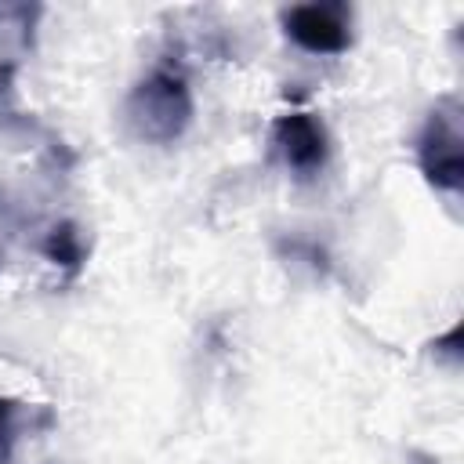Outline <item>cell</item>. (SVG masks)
Masks as SVG:
<instances>
[{"mask_svg": "<svg viewBox=\"0 0 464 464\" xmlns=\"http://www.w3.org/2000/svg\"><path fill=\"white\" fill-rule=\"evenodd\" d=\"M286 25L308 51H341L348 44V29L334 7H297L286 14Z\"/></svg>", "mask_w": 464, "mask_h": 464, "instance_id": "obj_1", "label": "cell"}, {"mask_svg": "<svg viewBox=\"0 0 464 464\" xmlns=\"http://www.w3.org/2000/svg\"><path fill=\"white\" fill-rule=\"evenodd\" d=\"M279 134H283V145H286L290 163L312 167L315 160H323V134H319V127H315L308 116H290V120H283V123H279Z\"/></svg>", "mask_w": 464, "mask_h": 464, "instance_id": "obj_2", "label": "cell"}]
</instances>
